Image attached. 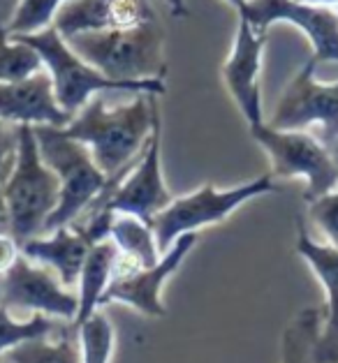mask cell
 I'll return each instance as SVG.
<instances>
[{
  "instance_id": "1",
  "label": "cell",
  "mask_w": 338,
  "mask_h": 363,
  "mask_svg": "<svg viewBox=\"0 0 338 363\" xmlns=\"http://www.w3.org/2000/svg\"><path fill=\"white\" fill-rule=\"evenodd\" d=\"M160 95L137 93L128 104L107 107L104 97L95 95L86 107L65 125L70 137L91 148L97 167L116 174L135 164L144 153L151 135L160 123Z\"/></svg>"
},
{
  "instance_id": "2",
  "label": "cell",
  "mask_w": 338,
  "mask_h": 363,
  "mask_svg": "<svg viewBox=\"0 0 338 363\" xmlns=\"http://www.w3.org/2000/svg\"><path fill=\"white\" fill-rule=\"evenodd\" d=\"M10 38H21L38 51L44 63V69H47L53 82L58 104L72 118L100 93L119 91L132 95L137 93L165 95L167 91L165 79H148V82H116V79H109L97 67L86 63L53 26L33 35H10Z\"/></svg>"
},
{
  "instance_id": "3",
  "label": "cell",
  "mask_w": 338,
  "mask_h": 363,
  "mask_svg": "<svg viewBox=\"0 0 338 363\" xmlns=\"http://www.w3.org/2000/svg\"><path fill=\"white\" fill-rule=\"evenodd\" d=\"M86 63L116 82L165 79V28L158 19L126 30L86 33L67 40Z\"/></svg>"
},
{
  "instance_id": "4",
  "label": "cell",
  "mask_w": 338,
  "mask_h": 363,
  "mask_svg": "<svg viewBox=\"0 0 338 363\" xmlns=\"http://www.w3.org/2000/svg\"><path fill=\"white\" fill-rule=\"evenodd\" d=\"M38 137L40 153L60 181L58 208L47 223L49 234L58 227H67L82 218L84 211L104 192L109 176L97 167L91 148L79 139L70 137L65 128L40 125L33 128Z\"/></svg>"
},
{
  "instance_id": "5",
  "label": "cell",
  "mask_w": 338,
  "mask_h": 363,
  "mask_svg": "<svg viewBox=\"0 0 338 363\" xmlns=\"http://www.w3.org/2000/svg\"><path fill=\"white\" fill-rule=\"evenodd\" d=\"M12 218V236L19 243L47 232V223L58 208L60 181L44 162L38 137L31 125H21V144L14 172L3 188Z\"/></svg>"
},
{
  "instance_id": "6",
  "label": "cell",
  "mask_w": 338,
  "mask_h": 363,
  "mask_svg": "<svg viewBox=\"0 0 338 363\" xmlns=\"http://www.w3.org/2000/svg\"><path fill=\"white\" fill-rule=\"evenodd\" d=\"M251 137L271 160L273 179H304V201H313L338 188V160L334 150L306 130H278L269 123L251 125Z\"/></svg>"
},
{
  "instance_id": "7",
  "label": "cell",
  "mask_w": 338,
  "mask_h": 363,
  "mask_svg": "<svg viewBox=\"0 0 338 363\" xmlns=\"http://www.w3.org/2000/svg\"><path fill=\"white\" fill-rule=\"evenodd\" d=\"M271 192H276V181L273 174H266L225 190L207 183L190 194L172 199V203L160 211L153 218V223H151L158 238L160 252L165 255L179 236L200 232L202 227L209 225H218L232 216L236 208H241L246 201Z\"/></svg>"
},
{
  "instance_id": "8",
  "label": "cell",
  "mask_w": 338,
  "mask_h": 363,
  "mask_svg": "<svg viewBox=\"0 0 338 363\" xmlns=\"http://www.w3.org/2000/svg\"><path fill=\"white\" fill-rule=\"evenodd\" d=\"M317 60L310 56L306 65L297 69L285 91L276 102L271 118L266 121L278 130H308L320 128V139L336 150L338 148V79L320 82Z\"/></svg>"
},
{
  "instance_id": "9",
  "label": "cell",
  "mask_w": 338,
  "mask_h": 363,
  "mask_svg": "<svg viewBox=\"0 0 338 363\" xmlns=\"http://www.w3.org/2000/svg\"><path fill=\"white\" fill-rule=\"evenodd\" d=\"M0 306L75 324L79 315V294H72V289L65 287L51 269L19 255L10 269L0 273Z\"/></svg>"
},
{
  "instance_id": "10",
  "label": "cell",
  "mask_w": 338,
  "mask_h": 363,
  "mask_svg": "<svg viewBox=\"0 0 338 363\" xmlns=\"http://www.w3.org/2000/svg\"><path fill=\"white\" fill-rule=\"evenodd\" d=\"M197 243V232L183 234L174 241V245L163 255L156 267H135L128 259H119L116 273H114L111 285L107 287L102 296V306L107 303H123L135 308L137 313L146 317H165L167 308L160 298L165 282L174 276L185 257Z\"/></svg>"
},
{
  "instance_id": "11",
  "label": "cell",
  "mask_w": 338,
  "mask_h": 363,
  "mask_svg": "<svg viewBox=\"0 0 338 363\" xmlns=\"http://www.w3.org/2000/svg\"><path fill=\"white\" fill-rule=\"evenodd\" d=\"M236 16H246L262 33L273 23L295 26L306 35L317 65H338V14L334 7L306 5L299 0H248L244 12Z\"/></svg>"
},
{
  "instance_id": "12",
  "label": "cell",
  "mask_w": 338,
  "mask_h": 363,
  "mask_svg": "<svg viewBox=\"0 0 338 363\" xmlns=\"http://www.w3.org/2000/svg\"><path fill=\"white\" fill-rule=\"evenodd\" d=\"M266 47V33L257 30L255 26L239 16L236 19V33L229 56L222 63V84H225L229 97L234 100L239 113L251 125L264 123V109H262V56Z\"/></svg>"
},
{
  "instance_id": "13",
  "label": "cell",
  "mask_w": 338,
  "mask_h": 363,
  "mask_svg": "<svg viewBox=\"0 0 338 363\" xmlns=\"http://www.w3.org/2000/svg\"><path fill=\"white\" fill-rule=\"evenodd\" d=\"M160 148H163V121L156 125L144 153L139 155V160L132 164V169L126 174V179H123L116 185V190L111 192L109 201L97 208H109L114 213L137 216L141 220H146V223H153V218L163 208H167L174 199L163 176V160H160L163 150ZM88 211H95V208H88Z\"/></svg>"
},
{
  "instance_id": "14",
  "label": "cell",
  "mask_w": 338,
  "mask_h": 363,
  "mask_svg": "<svg viewBox=\"0 0 338 363\" xmlns=\"http://www.w3.org/2000/svg\"><path fill=\"white\" fill-rule=\"evenodd\" d=\"M158 19L148 0H70L53 19L56 28L65 40L77 35L126 30Z\"/></svg>"
},
{
  "instance_id": "15",
  "label": "cell",
  "mask_w": 338,
  "mask_h": 363,
  "mask_svg": "<svg viewBox=\"0 0 338 363\" xmlns=\"http://www.w3.org/2000/svg\"><path fill=\"white\" fill-rule=\"evenodd\" d=\"M0 121L12 125L65 128L72 116L60 107L47 69L21 82L0 84Z\"/></svg>"
},
{
  "instance_id": "16",
  "label": "cell",
  "mask_w": 338,
  "mask_h": 363,
  "mask_svg": "<svg viewBox=\"0 0 338 363\" xmlns=\"http://www.w3.org/2000/svg\"><path fill=\"white\" fill-rule=\"evenodd\" d=\"M295 245L327 291L325 324L313 342L310 357L313 363H338V247L313 241L301 220L297 223Z\"/></svg>"
},
{
  "instance_id": "17",
  "label": "cell",
  "mask_w": 338,
  "mask_h": 363,
  "mask_svg": "<svg viewBox=\"0 0 338 363\" xmlns=\"http://www.w3.org/2000/svg\"><path fill=\"white\" fill-rule=\"evenodd\" d=\"M19 245L23 257L51 269L70 289H72V285H79L86 257L93 247V243L72 225L58 227L42 236H33Z\"/></svg>"
},
{
  "instance_id": "18",
  "label": "cell",
  "mask_w": 338,
  "mask_h": 363,
  "mask_svg": "<svg viewBox=\"0 0 338 363\" xmlns=\"http://www.w3.org/2000/svg\"><path fill=\"white\" fill-rule=\"evenodd\" d=\"M119 259L121 252L111 238L95 243L91 247V252L86 257L82 278H79V315L75 329L79 324H84L88 317H93L97 313V308L102 306V296L107 287L111 285Z\"/></svg>"
},
{
  "instance_id": "19",
  "label": "cell",
  "mask_w": 338,
  "mask_h": 363,
  "mask_svg": "<svg viewBox=\"0 0 338 363\" xmlns=\"http://www.w3.org/2000/svg\"><path fill=\"white\" fill-rule=\"evenodd\" d=\"M109 238L116 243L123 259H128L135 267H156L163 259L153 225L137 216L116 213L111 223Z\"/></svg>"
},
{
  "instance_id": "20",
  "label": "cell",
  "mask_w": 338,
  "mask_h": 363,
  "mask_svg": "<svg viewBox=\"0 0 338 363\" xmlns=\"http://www.w3.org/2000/svg\"><path fill=\"white\" fill-rule=\"evenodd\" d=\"M63 331L65 326L56 317L33 313L28 320H14L10 315V308L0 306V357L14 350L16 345H23L35 338H49V335Z\"/></svg>"
},
{
  "instance_id": "21",
  "label": "cell",
  "mask_w": 338,
  "mask_h": 363,
  "mask_svg": "<svg viewBox=\"0 0 338 363\" xmlns=\"http://www.w3.org/2000/svg\"><path fill=\"white\" fill-rule=\"evenodd\" d=\"M10 363H82V345L67 331L60 333L58 340L35 338L5 354Z\"/></svg>"
},
{
  "instance_id": "22",
  "label": "cell",
  "mask_w": 338,
  "mask_h": 363,
  "mask_svg": "<svg viewBox=\"0 0 338 363\" xmlns=\"http://www.w3.org/2000/svg\"><path fill=\"white\" fill-rule=\"evenodd\" d=\"M44 69L40 54L21 38H10L0 30V84L21 82Z\"/></svg>"
},
{
  "instance_id": "23",
  "label": "cell",
  "mask_w": 338,
  "mask_h": 363,
  "mask_svg": "<svg viewBox=\"0 0 338 363\" xmlns=\"http://www.w3.org/2000/svg\"><path fill=\"white\" fill-rule=\"evenodd\" d=\"M79 345H82V363H109L114 354V326L107 315L95 313L84 324L77 326Z\"/></svg>"
},
{
  "instance_id": "24",
  "label": "cell",
  "mask_w": 338,
  "mask_h": 363,
  "mask_svg": "<svg viewBox=\"0 0 338 363\" xmlns=\"http://www.w3.org/2000/svg\"><path fill=\"white\" fill-rule=\"evenodd\" d=\"M70 0H19L7 23V35H33L53 26L56 14Z\"/></svg>"
},
{
  "instance_id": "25",
  "label": "cell",
  "mask_w": 338,
  "mask_h": 363,
  "mask_svg": "<svg viewBox=\"0 0 338 363\" xmlns=\"http://www.w3.org/2000/svg\"><path fill=\"white\" fill-rule=\"evenodd\" d=\"M320 313L315 308H308L304 313H299L292 324L285 331V345H292L301 357H304L306 363H313V357H310V350H313V342L320 335Z\"/></svg>"
},
{
  "instance_id": "26",
  "label": "cell",
  "mask_w": 338,
  "mask_h": 363,
  "mask_svg": "<svg viewBox=\"0 0 338 363\" xmlns=\"http://www.w3.org/2000/svg\"><path fill=\"white\" fill-rule=\"evenodd\" d=\"M308 220L322 232L329 245L338 247V188L308 201Z\"/></svg>"
},
{
  "instance_id": "27",
  "label": "cell",
  "mask_w": 338,
  "mask_h": 363,
  "mask_svg": "<svg viewBox=\"0 0 338 363\" xmlns=\"http://www.w3.org/2000/svg\"><path fill=\"white\" fill-rule=\"evenodd\" d=\"M19 144H21V125L0 121V190L5 188L7 179L14 172L16 157H19Z\"/></svg>"
},
{
  "instance_id": "28",
  "label": "cell",
  "mask_w": 338,
  "mask_h": 363,
  "mask_svg": "<svg viewBox=\"0 0 338 363\" xmlns=\"http://www.w3.org/2000/svg\"><path fill=\"white\" fill-rule=\"evenodd\" d=\"M19 255H21V245L12 234L0 236V273H5L10 269Z\"/></svg>"
},
{
  "instance_id": "29",
  "label": "cell",
  "mask_w": 338,
  "mask_h": 363,
  "mask_svg": "<svg viewBox=\"0 0 338 363\" xmlns=\"http://www.w3.org/2000/svg\"><path fill=\"white\" fill-rule=\"evenodd\" d=\"M3 234H12V218H10V208H7V201L3 197V190H0V236Z\"/></svg>"
},
{
  "instance_id": "30",
  "label": "cell",
  "mask_w": 338,
  "mask_h": 363,
  "mask_svg": "<svg viewBox=\"0 0 338 363\" xmlns=\"http://www.w3.org/2000/svg\"><path fill=\"white\" fill-rule=\"evenodd\" d=\"M19 0H0V30L7 28V23H10L12 14H14V7Z\"/></svg>"
},
{
  "instance_id": "31",
  "label": "cell",
  "mask_w": 338,
  "mask_h": 363,
  "mask_svg": "<svg viewBox=\"0 0 338 363\" xmlns=\"http://www.w3.org/2000/svg\"><path fill=\"white\" fill-rule=\"evenodd\" d=\"M165 3L169 5V12H172V16H176V19H185V16L190 14L185 0H165Z\"/></svg>"
},
{
  "instance_id": "32",
  "label": "cell",
  "mask_w": 338,
  "mask_h": 363,
  "mask_svg": "<svg viewBox=\"0 0 338 363\" xmlns=\"http://www.w3.org/2000/svg\"><path fill=\"white\" fill-rule=\"evenodd\" d=\"M283 354H285V363H306L304 357L292 345H283Z\"/></svg>"
},
{
  "instance_id": "33",
  "label": "cell",
  "mask_w": 338,
  "mask_h": 363,
  "mask_svg": "<svg viewBox=\"0 0 338 363\" xmlns=\"http://www.w3.org/2000/svg\"><path fill=\"white\" fill-rule=\"evenodd\" d=\"M299 3L317 5V7H336V5H338V0H299Z\"/></svg>"
},
{
  "instance_id": "34",
  "label": "cell",
  "mask_w": 338,
  "mask_h": 363,
  "mask_svg": "<svg viewBox=\"0 0 338 363\" xmlns=\"http://www.w3.org/2000/svg\"><path fill=\"white\" fill-rule=\"evenodd\" d=\"M225 3H227L229 7H232V10H234L236 14H241V12H244V7H246V3H248V0H225Z\"/></svg>"
},
{
  "instance_id": "35",
  "label": "cell",
  "mask_w": 338,
  "mask_h": 363,
  "mask_svg": "<svg viewBox=\"0 0 338 363\" xmlns=\"http://www.w3.org/2000/svg\"><path fill=\"white\" fill-rule=\"evenodd\" d=\"M336 14H338V5H336Z\"/></svg>"
}]
</instances>
